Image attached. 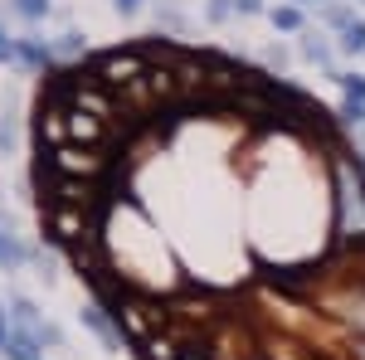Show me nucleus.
I'll return each instance as SVG.
<instances>
[{"label": "nucleus", "mask_w": 365, "mask_h": 360, "mask_svg": "<svg viewBox=\"0 0 365 360\" xmlns=\"http://www.w3.org/2000/svg\"><path fill=\"white\" fill-rule=\"evenodd\" d=\"M78 317H83V326H88L93 336H98V341H103L108 351H122V326H113L117 317H113V312H108L103 302H88L83 312H78Z\"/></svg>", "instance_id": "obj_1"}, {"label": "nucleus", "mask_w": 365, "mask_h": 360, "mask_svg": "<svg viewBox=\"0 0 365 360\" xmlns=\"http://www.w3.org/2000/svg\"><path fill=\"white\" fill-rule=\"evenodd\" d=\"M15 63H25L29 73H44V68H54V44H44L39 34H25V39H15Z\"/></svg>", "instance_id": "obj_2"}, {"label": "nucleus", "mask_w": 365, "mask_h": 360, "mask_svg": "<svg viewBox=\"0 0 365 360\" xmlns=\"http://www.w3.org/2000/svg\"><path fill=\"white\" fill-rule=\"evenodd\" d=\"M297 54L307 58V63H317L322 73H331V78H336V49L327 44V34H317V29H302V44H297Z\"/></svg>", "instance_id": "obj_3"}, {"label": "nucleus", "mask_w": 365, "mask_h": 360, "mask_svg": "<svg viewBox=\"0 0 365 360\" xmlns=\"http://www.w3.org/2000/svg\"><path fill=\"white\" fill-rule=\"evenodd\" d=\"M54 58H63V63H78V58H88V34H78V29H63L54 39Z\"/></svg>", "instance_id": "obj_4"}, {"label": "nucleus", "mask_w": 365, "mask_h": 360, "mask_svg": "<svg viewBox=\"0 0 365 360\" xmlns=\"http://www.w3.org/2000/svg\"><path fill=\"white\" fill-rule=\"evenodd\" d=\"M5 356L10 360H39V336H29V331H5Z\"/></svg>", "instance_id": "obj_5"}, {"label": "nucleus", "mask_w": 365, "mask_h": 360, "mask_svg": "<svg viewBox=\"0 0 365 360\" xmlns=\"http://www.w3.org/2000/svg\"><path fill=\"white\" fill-rule=\"evenodd\" d=\"M268 20H273V29H282V34H302V29H307L302 5H273V10H268Z\"/></svg>", "instance_id": "obj_6"}, {"label": "nucleus", "mask_w": 365, "mask_h": 360, "mask_svg": "<svg viewBox=\"0 0 365 360\" xmlns=\"http://www.w3.org/2000/svg\"><path fill=\"white\" fill-rule=\"evenodd\" d=\"M10 317H15V326L29 336H39L44 331V322H39V312H34V302L29 297H10Z\"/></svg>", "instance_id": "obj_7"}, {"label": "nucleus", "mask_w": 365, "mask_h": 360, "mask_svg": "<svg viewBox=\"0 0 365 360\" xmlns=\"http://www.w3.org/2000/svg\"><path fill=\"white\" fill-rule=\"evenodd\" d=\"M336 49H341V54H361V58H365V20H361V15L341 25V39H336Z\"/></svg>", "instance_id": "obj_8"}, {"label": "nucleus", "mask_w": 365, "mask_h": 360, "mask_svg": "<svg viewBox=\"0 0 365 360\" xmlns=\"http://www.w3.org/2000/svg\"><path fill=\"white\" fill-rule=\"evenodd\" d=\"M10 10H15L20 20H44V15H49V0H10Z\"/></svg>", "instance_id": "obj_9"}, {"label": "nucleus", "mask_w": 365, "mask_h": 360, "mask_svg": "<svg viewBox=\"0 0 365 360\" xmlns=\"http://www.w3.org/2000/svg\"><path fill=\"white\" fill-rule=\"evenodd\" d=\"M263 63H268V73H287V63H292V54H287L282 44H268V49H263Z\"/></svg>", "instance_id": "obj_10"}, {"label": "nucleus", "mask_w": 365, "mask_h": 360, "mask_svg": "<svg viewBox=\"0 0 365 360\" xmlns=\"http://www.w3.org/2000/svg\"><path fill=\"white\" fill-rule=\"evenodd\" d=\"M336 117L346 122V127H365V103H356V98H346Z\"/></svg>", "instance_id": "obj_11"}, {"label": "nucleus", "mask_w": 365, "mask_h": 360, "mask_svg": "<svg viewBox=\"0 0 365 360\" xmlns=\"http://www.w3.org/2000/svg\"><path fill=\"white\" fill-rule=\"evenodd\" d=\"M336 78H341V93H346V98L365 103V73H336Z\"/></svg>", "instance_id": "obj_12"}, {"label": "nucleus", "mask_w": 365, "mask_h": 360, "mask_svg": "<svg viewBox=\"0 0 365 360\" xmlns=\"http://www.w3.org/2000/svg\"><path fill=\"white\" fill-rule=\"evenodd\" d=\"M229 15H234V0H210L205 5V20L210 25H229Z\"/></svg>", "instance_id": "obj_13"}, {"label": "nucleus", "mask_w": 365, "mask_h": 360, "mask_svg": "<svg viewBox=\"0 0 365 360\" xmlns=\"http://www.w3.org/2000/svg\"><path fill=\"white\" fill-rule=\"evenodd\" d=\"M322 20H327V25H331V29H341V25H346V20H356V15H351L346 5H336V0H327V5H322Z\"/></svg>", "instance_id": "obj_14"}, {"label": "nucleus", "mask_w": 365, "mask_h": 360, "mask_svg": "<svg viewBox=\"0 0 365 360\" xmlns=\"http://www.w3.org/2000/svg\"><path fill=\"white\" fill-rule=\"evenodd\" d=\"M141 5H146V0H113V10L122 15V20H132V15H141Z\"/></svg>", "instance_id": "obj_15"}, {"label": "nucleus", "mask_w": 365, "mask_h": 360, "mask_svg": "<svg viewBox=\"0 0 365 360\" xmlns=\"http://www.w3.org/2000/svg\"><path fill=\"white\" fill-rule=\"evenodd\" d=\"M0 63H15V39L0 29Z\"/></svg>", "instance_id": "obj_16"}, {"label": "nucleus", "mask_w": 365, "mask_h": 360, "mask_svg": "<svg viewBox=\"0 0 365 360\" xmlns=\"http://www.w3.org/2000/svg\"><path fill=\"white\" fill-rule=\"evenodd\" d=\"M239 15H263V0H234Z\"/></svg>", "instance_id": "obj_17"}, {"label": "nucleus", "mask_w": 365, "mask_h": 360, "mask_svg": "<svg viewBox=\"0 0 365 360\" xmlns=\"http://www.w3.org/2000/svg\"><path fill=\"white\" fill-rule=\"evenodd\" d=\"M10 146H15V132H10V127L0 122V156H10Z\"/></svg>", "instance_id": "obj_18"}, {"label": "nucleus", "mask_w": 365, "mask_h": 360, "mask_svg": "<svg viewBox=\"0 0 365 360\" xmlns=\"http://www.w3.org/2000/svg\"><path fill=\"white\" fill-rule=\"evenodd\" d=\"M175 360H215V356H210V351H180Z\"/></svg>", "instance_id": "obj_19"}, {"label": "nucleus", "mask_w": 365, "mask_h": 360, "mask_svg": "<svg viewBox=\"0 0 365 360\" xmlns=\"http://www.w3.org/2000/svg\"><path fill=\"white\" fill-rule=\"evenodd\" d=\"M346 360H365V341H356V346H351V356Z\"/></svg>", "instance_id": "obj_20"}, {"label": "nucleus", "mask_w": 365, "mask_h": 360, "mask_svg": "<svg viewBox=\"0 0 365 360\" xmlns=\"http://www.w3.org/2000/svg\"><path fill=\"white\" fill-rule=\"evenodd\" d=\"M292 5H327V0H292Z\"/></svg>", "instance_id": "obj_21"}, {"label": "nucleus", "mask_w": 365, "mask_h": 360, "mask_svg": "<svg viewBox=\"0 0 365 360\" xmlns=\"http://www.w3.org/2000/svg\"><path fill=\"white\" fill-rule=\"evenodd\" d=\"M5 331H10V326H5V312H0V341H5Z\"/></svg>", "instance_id": "obj_22"}, {"label": "nucleus", "mask_w": 365, "mask_h": 360, "mask_svg": "<svg viewBox=\"0 0 365 360\" xmlns=\"http://www.w3.org/2000/svg\"><path fill=\"white\" fill-rule=\"evenodd\" d=\"M0 312H5V307H0Z\"/></svg>", "instance_id": "obj_23"}]
</instances>
